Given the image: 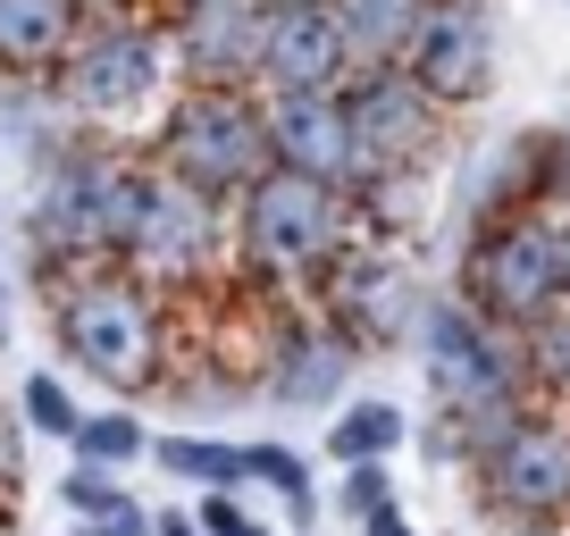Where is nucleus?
Masks as SVG:
<instances>
[{
	"label": "nucleus",
	"instance_id": "9d476101",
	"mask_svg": "<svg viewBox=\"0 0 570 536\" xmlns=\"http://www.w3.org/2000/svg\"><path fill=\"white\" fill-rule=\"evenodd\" d=\"M470 469H479V495L495 503L512 528L570 519V419L562 411H537L529 403Z\"/></svg>",
	"mask_w": 570,
	"mask_h": 536
},
{
	"label": "nucleus",
	"instance_id": "473e14b6",
	"mask_svg": "<svg viewBox=\"0 0 570 536\" xmlns=\"http://www.w3.org/2000/svg\"><path fill=\"white\" fill-rule=\"evenodd\" d=\"M0 353H9V310H0Z\"/></svg>",
	"mask_w": 570,
	"mask_h": 536
},
{
	"label": "nucleus",
	"instance_id": "9b49d317",
	"mask_svg": "<svg viewBox=\"0 0 570 536\" xmlns=\"http://www.w3.org/2000/svg\"><path fill=\"white\" fill-rule=\"evenodd\" d=\"M394 68L436 109H470L495 85V18H487V0H428Z\"/></svg>",
	"mask_w": 570,
	"mask_h": 536
},
{
	"label": "nucleus",
	"instance_id": "7ed1b4c3",
	"mask_svg": "<svg viewBox=\"0 0 570 536\" xmlns=\"http://www.w3.org/2000/svg\"><path fill=\"white\" fill-rule=\"evenodd\" d=\"M51 344L109 394H151L177 377V310L126 268L51 277Z\"/></svg>",
	"mask_w": 570,
	"mask_h": 536
},
{
	"label": "nucleus",
	"instance_id": "2f4dec72",
	"mask_svg": "<svg viewBox=\"0 0 570 536\" xmlns=\"http://www.w3.org/2000/svg\"><path fill=\"white\" fill-rule=\"evenodd\" d=\"M512 536H562V519H537V528H512Z\"/></svg>",
	"mask_w": 570,
	"mask_h": 536
},
{
	"label": "nucleus",
	"instance_id": "f03ea898",
	"mask_svg": "<svg viewBox=\"0 0 570 536\" xmlns=\"http://www.w3.org/2000/svg\"><path fill=\"white\" fill-rule=\"evenodd\" d=\"M361 244V201L336 185L303 177V168L268 160L244 193L227 201V251L244 268V286L261 294H303L320 286L327 268Z\"/></svg>",
	"mask_w": 570,
	"mask_h": 536
},
{
	"label": "nucleus",
	"instance_id": "0eeeda50",
	"mask_svg": "<svg viewBox=\"0 0 570 536\" xmlns=\"http://www.w3.org/2000/svg\"><path fill=\"white\" fill-rule=\"evenodd\" d=\"M101 160L109 143H68L42 168L35 201H26V251L42 277H76V268H118L101 227Z\"/></svg>",
	"mask_w": 570,
	"mask_h": 536
},
{
	"label": "nucleus",
	"instance_id": "ddd939ff",
	"mask_svg": "<svg viewBox=\"0 0 570 536\" xmlns=\"http://www.w3.org/2000/svg\"><path fill=\"white\" fill-rule=\"evenodd\" d=\"M320 302H327V327H336L353 353H386V344H403L411 319H420L411 268L386 260V251H361V244L320 277Z\"/></svg>",
	"mask_w": 570,
	"mask_h": 536
},
{
	"label": "nucleus",
	"instance_id": "412c9836",
	"mask_svg": "<svg viewBox=\"0 0 570 536\" xmlns=\"http://www.w3.org/2000/svg\"><path fill=\"white\" fill-rule=\"evenodd\" d=\"M520 336V369H529V394L537 403H570V294L546 310V319L512 327Z\"/></svg>",
	"mask_w": 570,
	"mask_h": 536
},
{
	"label": "nucleus",
	"instance_id": "a211bd4d",
	"mask_svg": "<svg viewBox=\"0 0 570 536\" xmlns=\"http://www.w3.org/2000/svg\"><path fill=\"white\" fill-rule=\"evenodd\" d=\"M327 9H336V26H344V51H353V68H394L428 0H327Z\"/></svg>",
	"mask_w": 570,
	"mask_h": 536
},
{
	"label": "nucleus",
	"instance_id": "aec40b11",
	"mask_svg": "<svg viewBox=\"0 0 570 536\" xmlns=\"http://www.w3.org/2000/svg\"><path fill=\"white\" fill-rule=\"evenodd\" d=\"M151 461H160L168 478L202 486V495H235V486H252L244 445H227V436H151Z\"/></svg>",
	"mask_w": 570,
	"mask_h": 536
},
{
	"label": "nucleus",
	"instance_id": "72a5a7b5",
	"mask_svg": "<svg viewBox=\"0 0 570 536\" xmlns=\"http://www.w3.org/2000/svg\"><path fill=\"white\" fill-rule=\"evenodd\" d=\"M268 9H285V0H268Z\"/></svg>",
	"mask_w": 570,
	"mask_h": 536
},
{
	"label": "nucleus",
	"instance_id": "20e7f679",
	"mask_svg": "<svg viewBox=\"0 0 570 536\" xmlns=\"http://www.w3.org/2000/svg\"><path fill=\"white\" fill-rule=\"evenodd\" d=\"M151 168L202 201H235L268 168L261 92L252 85H185V101L168 109L160 143H151Z\"/></svg>",
	"mask_w": 570,
	"mask_h": 536
},
{
	"label": "nucleus",
	"instance_id": "c756f323",
	"mask_svg": "<svg viewBox=\"0 0 570 536\" xmlns=\"http://www.w3.org/2000/svg\"><path fill=\"white\" fill-rule=\"evenodd\" d=\"M151 536H210L194 512H151Z\"/></svg>",
	"mask_w": 570,
	"mask_h": 536
},
{
	"label": "nucleus",
	"instance_id": "f3484780",
	"mask_svg": "<svg viewBox=\"0 0 570 536\" xmlns=\"http://www.w3.org/2000/svg\"><path fill=\"white\" fill-rule=\"evenodd\" d=\"M85 34V0H0V76H51Z\"/></svg>",
	"mask_w": 570,
	"mask_h": 536
},
{
	"label": "nucleus",
	"instance_id": "f8f14e48",
	"mask_svg": "<svg viewBox=\"0 0 570 536\" xmlns=\"http://www.w3.org/2000/svg\"><path fill=\"white\" fill-rule=\"evenodd\" d=\"M353 76V51H344V26L327 0H285L261 18V42H252V92H336Z\"/></svg>",
	"mask_w": 570,
	"mask_h": 536
},
{
	"label": "nucleus",
	"instance_id": "f257e3e1",
	"mask_svg": "<svg viewBox=\"0 0 570 536\" xmlns=\"http://www.w3.org/2000/svg\"><path fill=\"white\" fill-rule=\"evenodd\" d=\"M411 344H420V377H428V403H436V436H428V445L445 453V461H479L537 403L529 369H520V336L495 327V319H479V310L453 302V294L420 302Z\"/></svg>",
	"mask_w": 570,
	"mask_h": 536
},
{
	"label": "nucleus",
	"instance_id": "5701e85b",
	"mask_svg": "<svg viewBox=\"0 0 570 536\" xmlns=\"http://www.w3.org/2000/svg\"><path fill=\"white\" fill-rule=\"evenodd\" d=\"M18 419H26V428H35V436H59V445H68V436H76V419H85V411H76L68 377L35 369V377H26V386H18Z\"/></svg>",
	"mask_w": 570,
	"mask_h": 536
},
{
	"label": "nucleus",
	"instance_id": "423d86ee",
	"mask_svg": "<svg viewBox=\"0 0 570 536\" xmlns=\"http://www.w3.org/2000/svg\"><path fill=\"white\" fill-rule=\"evenodd\" d=\"M168 34L151 18H109V26H85V34L68 42V59H59V101L85 109V118H126V109H142L151 92L168 85Z\"/></svg>",
	"mask_w": 570,
	"mask_h": 536
},
{
	"label": "nucleus",
	"instance_id": "39448f33",
	"mask_svg": "<svg viewBox=\"0 0 570 536\" xmlns=\"http://www.w3.org/2000/svg\"><path fill=\"white\" fill-rule=\"evenodd\" d=\"M453 302H470L495 327H529L562 302V244H553L546 210H495L470 227L462 244V277H453Z\"/></svg>",
	"mask_w": 570,
	"mask_h": 536
},
{
	"label": "nucleus",
	"instance_id": "4be33fe9",
	"mask_svg": "<svg viewBox=\"0 0 570 536\" xmlns=\"http://www.w3.org/2000/svg\"><path fill=\"white\" fill-rule=\"evenodd\" d=\"M68 453L85 469H135L142 453H151V436H142L135 411H85V419H76V436H68Z\"/></svg>",
	"mask_w": 570,
	"mask_h": 536
},
{
	"label": "nucleus",
	"instance_id": "1a4fd4ad",
	"mask_svg": "<svg viewBox=\"0 0 570 536\" xmlns=\"http://www.w3.org/2000/svg\"><path fill=\"white\" fill-rule=\"evenodd\" d=\"M126 277H142L151 294H202L227 268V201H202L185 193V185L160 177V193H151V218L135 227V244L118 251Z\"/></svg>",
	"mask_w": 570,
	"mask_h": 536
},
{
	"label": "nucleus",
	"instance_id": "7c9ffc66",
	"mask_svg": "<svg viewBox=\"0 0 570 536\" xmlns=\"http://www.w3.org/2000/svg\"><path fill=\"white\" fill-rule=\"evenodd\" d=\"M361 536H420V528H411V519L386 503V512H370V519H361Z\"/></svg>",
	"mask_w": 570,
	"mask_h": 536
},
{
	"label": "nucleus",
	"instance_id": "a878e982",
	"mask_svg": "<svg viewBox=\"0 0 570 536\" xmlns=\"http://www.w3.org/2000/svg\"><path fill=\"white\" fill-rule=\"evenodd\" d=\"M386 461H344V486H336V512L344 519H370V512H386Z\"/></svg>",
	"mask_w": 570,
	"mask_h": 536
},
{
	"label": "nucleus",
	"instance_id": "cd10ccee",
	"mask_svg": "<svg viewBox=\"0 0 570 536\" xmlns=\"http://www.w3.org/2000/svg\"><path fill=\"white\" fill-rule=\"evenodd\" d=\"M194 519H202L210 536H277V528H261V519H252L235 495H202V512H194Z\"/></svg>",
	"mask_w": 570,
	"mask_h": 536
},
{
	"label": "nucleus",
	"instance_id": "bb28decb",
	"mask_svg": "<svg viewBox=\"0 0 570 536\" xmlns=\"http://www.w3.org/2000/svg\"><path fill=\"white\" fill-rule=\"evenodd\" d=\"M18 469H26V419L18 403H0V503H18Z\"/></svg>",
	"mask_w": 570,
	"mask_h": 536
},
{
	"label": "nucleus",
	"instance_id": "2eb2a0df",
	"mask_svg": "<svg viewBox=\"0 0 570 536\" xmlns=\"http://www.w3.org/2000/svg\"><path fill=\"white\" fill-rule=\"evenodd\" d=\"M353 360L361 353L327 319H285L261 360V403H277V411H336L353 394Z\"/></svg>",
	"mask_w": 570,
	"mask_h": 536
},
{
	"label": "nucleus",
	"instance_id": "6e6552de",
	"mask_svg": "<svg viewBox=\"0 0 570 536\" xmlns=\"http://www.w3.org/2000/svg\"><path fill=\"white\" fill-rule=\"evenodd\" d=\"M261 118H268V160H277V168H303V177L336 185V193H353L361 210L386 193L377 160L361 151V135H353L344 85H336V92H268Z\"/></svg>",
	"mask_w": 570,
	"mask_h": 536
},
{
	"label": "nucleus",
	"instance_id": "b1692460",
	"mask_svg": "<svg viewBox=\"0 0 570 536\" xmlns=\"http://www.w3.org/2000/svg\"><path fill=\"white\" fill-rule=\"evenodd\" d=\"M244 461H252V486H277L294 519L320 512V503H311V461H303L294 445H244Z\"/></svg>",
	"mask_w": 570,
	"mask_h": 536
},
{
	"label": "nucleus",
	"instance_id": "c85d7f7f",
	"mask_svg": "<svg viewBox=\"0 0 570 536\" xmlns=\"http://www.w3.org/2000/svg\"><path fill=\"white\" fill-rule=\"evenodd\" d=\"M76 536H151V512H142V503H135V495H126V503H118V512H101V519H85V528H76Z\"/></svg>",
	"mask_w": 570,
	"mask_h": 536
},
{
	"label": "nucleus",
	"instance_id": "393cba45",
	"mask_svg": "<svg viewBox=\"0 0 570 536\" xmlns=\"http://www.w3.org/2000/svg\"><path fill=\"white\" fill-rule=\"evenodd\" d=\"M59 503H68L76 519H101V512H118V503H126V486L109 478V469H85V461H76L68 478H59Z\"/></svg>",
	"mask_w": 570,
	"mask_h": 536
},
{
	"label": "nucleus",
	"instance_id": "dca6fc26",
	"mask_svg": "<svg viewBox=\"0 0 570 536\" xmlns=\"http://www.w3.org/2000/svg\"><path fill=\"white\" fill-rule=\"evenodd\" d=\"M261 18H268V0H177L168 59L185 68V85H252Z\"/></svg>",
	"mask_w": 570,
	"mask_h": 536
},
{
	"label": "nucleus",
	"instance_id": "6ab92c4d",
	"mask_svg": "<svg viewBox=\"0 0 570 536\" xmlns=\"http://www.w3.org/2000/svg\"><path fill=\"white\" fill-rule=\"evenodd\" d=\"M403 445H411V419L394 403H370V394H344L336 419H327V461H386Z\"/></svg>",
	"mask_w": 570,
	"mask_h": 536
},
{
	"label": "nucleus",
	"instance_id": "4468645a",
	"mask_svg": "<svg viewBox=\"0 0 570 536\" xmlns=\"http://www.w3.org/2000/svg\"><path fill=\"white\" fill-rule=\"evenodd\" d=\"M344 109H353V135H361V151L377 160V177H386V185L403 177V168L428 160L436 118H445V109L428 101L403 68H353V76H344Z\"/></svg>",
	"mask_w": 570,
	"mask_h": 536
}]
</instances>
